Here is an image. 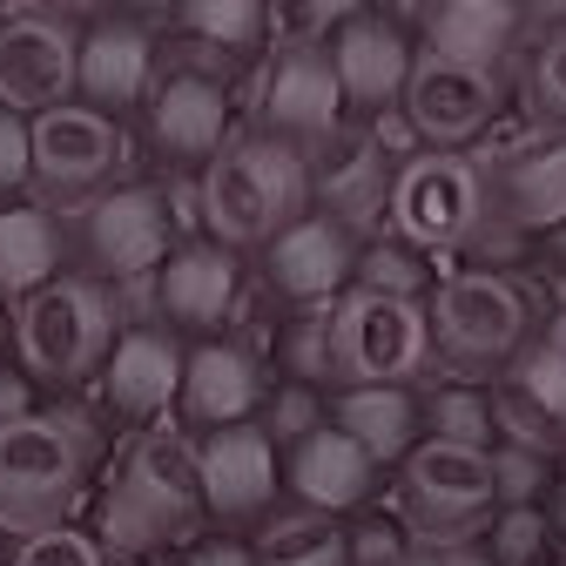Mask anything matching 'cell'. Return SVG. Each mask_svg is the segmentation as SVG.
Listing matches in <instances>:
<instances>
[{"label":"cell","instance_id":"45","mask_svg":"<svg viewBox=\"0 0 566 566\" xmlns=\"http://www.w3.org/2000/svg\"><path fill=\"white\" fill-rule=\"evenodd\" d=\"M546 520H553V539H559V553H566V479H559V492H553V506H546Z\"/></svg>","mask_w":566,"mask_h":566},{"label":"cell","instance_id":"47","mask_svg":"<svg viewBox=\"0 0 566 566\" xmlns=\"http://www.w3.org/2000/svg\"><path fill=\"white\" fill-rule=\"evenodd\" d=\"M149 566H176V559H149Z\"/></svg>","mask_w":566,"mask_h":566},{"label":"cell","instance_id":"22","mask_svg":"<svg viewBox=\"0 0 566 566\" xmlns=\"http://www.w3.org/2000/svg\"><path fill=\"white\" fill-rule=\"evenodd\" d=\"M182 358H189V344L163 324H122L115 350H108V365L95 378L102 391V411H115L122 424H156L163 411H176V391H182Z\"/></svg>","mask_w":566,"mask_h":566},{"label":"cell","instance_id":"8","mask_svg":"<svg viewBox=\"0 0 566 566\" xmlns=\"http://www.w3.org/2000/svg\"><path fill=\"white\" fill-rule=\"evenodd\" d=\"M331 344H337V391H418L432 378L424 304L344 291L331 304Z\"/></svg>","mask_w":566,"mask_h":566},{"label":"cell","instance_id":"42","mask_svg":"<svg viewBox=\"0 0 566 566\" xmlns=\"http://www.w3.org/2000/svg\"><path fill=\"white\" fill-rule=\"evenodd\" d=\"M34 411H41V385L21 365H0V424H21Z\"/></svg>","mask_w":566,"mask_h":566},{"label":"cell","instance_id":"2","mask_svg":"<svg viewBox=\"0 0 566 566\" xmlns=\"http://www.w3.org/2000/svg\"><path fill=\"white\" fill-rule=\"evenodd\" d=\"M95 459H102V424L82 405H41L21 424H0V533L34 539L75 526Z\"/></svg>","mask_w":566,"mask_h":566},{"label":"cell","instance_id":"39","mask_svg":"<svg viewBox=\"0 0 566 566\" xmlns=\"http://www.w3.org/2000/svg\"><path fill=\"white\" fill-rule=\"evenodd\" d=\"M8 566H108V553L95 546L88 526H54V533H34V539H14Z\"/></svg>","mask_w":566,"mask_h":566},{"label":"cell","instance_id":"6","mask_svg":"<svg viewBox=\"0 0 566 566\" xmlns=\"http://www.w3.org/2000/svg\"><path fill=\"white\" fill-rule=\"evenodd\" d=\"M385 230L411 243L418 256H452L485 243L492 230V202H485V163L479 156H446V149H418L391 176V209Z\"/></svg>","mask_w":566,"mask_h":566},{"label":"cell","instance_id":"43","mask_svg":"<svg viewBox=\"0 0 566 566\" xmlns=\"http://www.w3.org/2000/svg\"><path fill=\"white\" fill-rule=\"evenodd\" d=\"M533 337H539V344H546V350H553V358H559V365H566V297H559V304H553V311H546V324H539V331H533Z\"/></svg>","mask_w":566,"mask_h":566},{"label":"cell","instance_id":"38","mask_svg":"<svg viewBox=\"0 0 566 566\" xmlns=\"http://www.w3.org/2000/svg\"><path fill=\"white\" fill-rule=\"evenodd\" d=\"M344 559L350 566H411L418 559V539L405 533L398 513L371 506V513H358V520L344 526Z\"/></svg>","mask_w":566,"mask_h":566},{"label":"cell","instance_id":"17","mask_svg":"<svg viewBox=\"0 0 566 566\" xmlns=\"http://www.w3.org/2000/svg\"><path fill=\"white\" fill-rule=\"evenodd\" d=\"M142 128H149V149L169 169L202 176L223 156V142L237 135V108H230V82H217L209 67H169L142 102Z\"/></svg>","mask_w":566,"mask_h":566},{"label":"cell","instance_id":"11","mask_svg":"<svg viewBox=\"0 0 566 566\" xmlns=\"http://www.w3.org/2000/svg\"><path fill=\"white\" fill-rule=\"evenodd\" d=\"M344 122L350 115H344L324 41H297V34L276 41L263 75H256V95H250V135H270L311 163L331 135H344Z\"/></svg>","mask_w":566,"mask_h":566},{"label":"cell","instance_id":"19","mask_svg":"<svg viewBox=\"0 0 566 566\" xmlns=\"http://www.w3.org/2000/svg\"><path fill=\"white\" fill-rule=\"evenodd\" d=\"M270 398V371H263V350L243 337H202L189 344L182 358V391H176V418L189 439L209 432H230V424H256Z\"/></svg>","mask_w":566,"mask_h":566},{"label":"cell","instance_id":"27","mask_svg":"<svg viewBox=\"0 0 566 566\" xmlns=\"http://www.w3.org/2000/svg\"><path fill=\"white\" fill-rule=\"evenodd\" d=\"M61 263H67V230H61L54 209H41V202L0 209V304L14 311L34 291H48L54 276H67Z\"/></svg>","mask_w":566,"mask_h":566},{"label":"cell","instance_id":"21","mask_svg":"<svg viewBox=\"0 0 566 566\" xmlns=\"http://www.w3.org/2000/svg\"><path fill=\"white\" fill-rule=\"evenodd\" d=\"M196 479H202V520L209 526H263L283 506V459L256 424L196 439Z\"/></svg>","mask_w":566,"mask_h":566},{"label":"cell","instance_id":"5","mask_svg":"<svg viewBox=\"0 0 566 566\" xmlns=\"http://www.w3.org/2000/svg\"><path fill=\"white\" fill-rule=\"evenodd\" d=\"M115 337H122V304H115L108 283H95L88 270L54 276L48 291H34L28 304L8 311L14 365L41 391H75V385L102 378Z\"/></svg>","mask_w":566,"mask_h":566},{"label":"cell","instance_id":"18","mask_svg":"<svg viewBox=\"0 0 566 566\" xmlns=\"http://www.w3.org/2000/svg\"><path fill=\"white\" fill-rule=\"evenodd\" d=\"M243 283H250V270H243L237 250L209 243V237H182V243L169 250V263L156 270V283H149L156 324L176 331V337L189 331L196 344H202V337H223V324H230L237 304H243Z\"/></svg>","mask_w":566,"mask_h":566},{"label":"cell","instance_id":"1","mask_svg":"<svg viewBox=\"0 0 566 566\" xmlns=\"http://www.w3.org/2000/svg\"><path fill=\"white\" fill-rule=\"evenodd\" d=\"M95 546L108 566H149L176 559L209 533L202 520V479H196V439L182 424H142L122 439L102 492H95Z\"/></svg>","mask_w":566,"mask_h":566},{"label":"cell","instance_id":"7","mask_svg":"<svg viewBox=\"0 0 566 566\" xmlns=\"http://www.w3.org/2000/svg\"><path fill=\"white\" fill-rule=\"evenodd\" d=\"M391 513L405 533L432 553V546H479L485 520L500 513L492 500V459L465 446L418 439V452L391 472Z\"/></svg>","mask_w":566,"mask_h":566},{"label":"cell","instance_id":"31","mask_svg":"<svg viewBox=\"0 0 566 566\" xmlns=\"http://www.w3.org/2000/svg\"><path fill=\"white\" fill-rule=\"evenodd\" d=\"M243 539H250L256 566H350L344 559V526L324 520V513H304L291 500H283L263 526H250Z\"/></svg>","mask_w":566,"mask_h":566},{"label":"cell","instance_id":"33","mask_svg":"<svg viewBox=\"0 0 566 566\" xmlns=\"http://www.w3.org/2000/svg\"><path fill=\"white\" fill-rule=\"evenodd\" d=\"M270 358L283 385L337 391V344H331V311H291L270 331Z\"/></svg>","mask_w":566,"mask_h":566},{"label":"cell","instance_id":"41","mask_svg":"<svg viewBox=\"0 0 566 566\" xmlns=\"http://www.w3.org/2000/svg\"><path fill=\"white\" fill-rule=\"evenodd\" d=\"M176 566H256V553L243 533H202L196 546L176 553Z\"/></svg>","mask_w":566,"mask_h":566},{"label":"cell","instance_id":"32","mask_svg":"<svg viewBox=\"0 0 566 566\" xmlns=\"http://www.w3.org/2000/svg\"><path fill=\"white\" fill-rule=\"evenodd\" d=\"M350 291L398 297V304H424V297L439 291V263L418 256L411 243H398L391 230H378V237L358 243V276H350Z\"/></svg>","mask_w":566,"mask_h":566},{"label":"cell","instance_id":"25","mask_svg":"<svg viewBox=\"0 0 566 566\" xmlns=\"http://www.w3.org/2000/svg\"><path fill=\"white\" fill-rule=\"evenodd\" d=\"M163 82V54H156V34L142 21H95L82 28V54H75V102L82 108H102V115H128L149 102V88Z\"/></svg>","mask_w":566,"mask_h":566},{"label":"cell","instance_id":"36","mask_svg":"<svg viewBox=\"0 0 566 566\" xmlns=\"http://www.w3.org/2000/svg\"><path fill=\"white\" fill-rule=\"evenodd\" d=\"M331 424V391H311V385H270V398H263V411H256V432L270 439V452L283 459V452H297L311 432H324Z\"/></svg>","mask_w":566,"mask_h":566},{"label":"cell","instance_id":"13","mask_svg":"<svg viewBox=\"0 0 566 566\" xmlns=\"http://www.w3.org/2000/svg\"><path fill=\"white\" fill-rule=\"evenodd\" d=\"M479 163H485V202L500 237L539 250L553 230H566V135L520 128Z\"/></svg>","mask_w":566,"mask_h":566},{"label":"cell","instance_id":"9","mask_svg":"<svg viewBox=\"0 0 566 566\" xmlns=\"http://www.w3.org/2000/svg\"><path fill=\"white\" fill-rule=\"evenodd\" d=\"M418 156V142L398 115L385 122H344V135H331L324 149L311 156V209L331 217L350 237H378L385 209H391V176L398 163Z\"/></svg>","mask_w":566,"mask_h":566},{"label":"cell","instance_id":"44","mask_svg":"<svg viewBox=\"0 0 566 566\" xmlns=\"http://www.w3.org/2000/svg\"><path fill=\"white\" fill-rule=\"evenodd\" d=\"M539 256H546V270H553V276H566V230H553V237L539 243Z\"/></svg>","mask_w":566,"mask_h":566},{"label":"cell","instance_id":"34","mask_svg":"<svg viewBox=\"0 0 566 566\" xmlns=\"http://www.w3.org/2000/svg\"><path fill=\"white\" fill-rule=\"evenodd\" d=\"M520 108H526V128L566 135V21H553V28L526 48V67H520Z\"/></svg>","mask_w":566,"mask_h":566},{"label":"cell","instance_id":"48","mask_svg":"<svg viewBox=\"0 0 566 566\" xmlns=\"http://www.w3.org/2000/svg\"><path fill=\"white\" fill-rule=\"evenodd\" d=\"M553 566H566V553H559V559H553Z\"/></svg>","mask_w":566,"mask_h":566},{"label":"cell","instance_id":"14","mask_svg":"<svg viewBox=\"0 0 566 566\" xmlns=\"http://www.w3.org/2000/svg\"><path fill=\"white\" fill-rule=\"evenodd\" d=\"M324 54H331V75H337V95H344L350 122L398 115L405 82H411V67H418V41H411V28L398 14L344 8V21L324 34Z\"/></svg>","mask_w":566,"mask_h":566},{"label":"cell","instance_id":"23","mask_svg":"<svg viewBox=\"0 0 566 566\" xmlns=\"http://www.w3.org/2000/svg\"><path fill=\"white\" fill-rule=\"evenodd\" d=\"M492 424H500V446L566 465V365L539 337L492 378Z\"/></svg>","mask_w":566,"mask_h":566},{"label":"cell","instance_id":"35","mask_svg":"<svg viewBox=\"0 0 566 566\" xmlns=\"http://www.w3.org/2000/svg\"><path fill=\"white\" fill-rule=\"evenodd\" d=\"M492 500H500V513H546L553 506V492L566 479L559 459H539V452H520V446H492Z\"/></svg>","mask_w":566,"mask_h":566},{"label":"cell","instance_id":"24","mask_svg":"<svg viewBox=\"0 0 566 566\" xmlns=\"http://www.w3.org/2000/svg\"><path fill=\"white\" fill-rule=\"evenodd\" d=\"M378 492H385V472L350 446L337 424L311 432L297 452H283V500L304 506V513H324V520L350 526L358 513L378 506Z\"/></svg>","mask_w":566,"mask_h":566},{"label":"cell","instance_id":"46","mask_svg":"<svg viewBox=\"0 0 566 566\" xmlns=\"http://www.w3.org/2000/svg\"><path fill=\"white\" fill-rule=\"evenodd\" d=\"M0 350H8V304H0Z\"/></svg>","mask_w":566,"mask_h":566},{"label":"cell","instance_id":"29","mask_svg":"<svg viewBox=\"0 0 566 566\" xmlns=\"http://www.w3.org/2000/svg\"><path fill=\"white\" fill-rule=\"evenodd\" d=\"M182 34H189V54H209L223 67H250V61H270V41L283 34V14L263 8V0H196V8L176 14Z\"/></svg>","mask_w":566,"mask_h":566},{"label":"cell","instance_id":"40","mask_svg":"<svg viewBox=\"0 0 566 566\" xmlns=\"http://www.w3.org/2000/svg\"><path fill=\"white\" fill-rule=\"evenodd\" d=\"M21 189H34V163H28V122L0 108V209Z\"/></svg>","mask_w":566,"mask_h":566},{"label":"cell","instance_id":"15","mask_svg":"<svg viewBox=\"0 0 566 566\" xmlns=\"http://www.w3.org/2000/svg\"><path fill=\"white\" fill-rule=\"evenodd\" d=\"M506 115V75H472V67L418 54L398 122L411 128L418 149H446V156H472V142H485Z\"/></svg>","mask_w":566,"mask_h":566},{"label":"cell","instance_id":"30","mask_svg":"<svg viewBox=\"0 0 566 566\" xmlns=\"http://www.w3.org/2000/svg\"><path fill=\"white\" fill-rule=\"evenodd\" d=\"M418 424L439 446H465V452H492L500 424H492V385H465V378H424L418 385Z\"/></svg>","mask_w":566,"mask_h":566},{"label":"cell","instance_id":"4","mask_svg":"<svg viewBox=\"0 0 566 566\" xmlns=\"http://www.w3.org/2000/svg\"><path fill=\"white\" fill-rule=\"evenodd\" d=\"M424 324H432V371L465 385H492L539 331L513 270H446L424 297Z\"/></svg>","mask_w":566,"mask_h":566},{"label":"cell","instance_id":"26","mask_svg":"<svg viewBox=\"0 0 566 566\" xmlns=\"http://www.w3.org/2000/svg\"><path fill=\"white\" fill-rule=\"evenodd\" d=\"M526 8L513 0H439V8L418 14V54L432 61H452V67H472V75H506V61L526 54Z\"/></svg>","mask_w":566,"mask_h":566},{"label":"cell","instance_id":"20","mask_svg":"<svg viewBox=\"0 0 566 566\" xmlns=\"http://www.w3.org/2000/svg\"><path fill=\"white\" fill-rule=\"evenodd\" d=\"M350 276H358V237L317 217V209L256 250V283L283 311H331L350 291Z\"/></svg>","mask_w":566,"mask_h":566},{"label":"cell","instance_id":"37","mask_svg":"<svg viewBox=\"0 0 566 566\" xmlns=\"http://www.w3.org/2000/svg\"><path fill=\"white\" fill-rule=\"evenodd\" d=\"M479 553H485V566H553L559 539H553V520L539 506L533 513H492L479 533Z\"/></svg>","mask_w":566,"mask_h":566},{"label":"cell","instance_id":"28","mask_svg":"<svg viewBox=\"0 0 566 566\" xmlns=\"http://www.w3.org/2000/svg\"><path fill=\"white\" fill-rule=\"evenodd\" d=\"M331 424L358 446L378 472H398L424 424H418V391H331Z\"/></svg>","mask_w":566,"mask_h":566},{"label":"cell","instance_id":"3","mask_svg":"<svg viewBox=\"0 0 566 566\" xmlns=\"http://www.w3.org/2000/svg\"><path fill=\"white\" fill-rule=\"evenodd\" d=\"M196 217L209 243H223L237 256L263 250L297 217H311V163L270 135L237 128L223 142V156L196 176Z\"/></svg>","mask_w":566,"mask_h":566},{"label":"cell","instance_id":"10","mask_svg":"<svg viewBox=\"0 0 566 566\" xmlns=\"http://www.w3.org/2000/svg\"><path fill=\"white\" fill-rule=\"evenodd\" d=\"M28 163H34V196L54 217H75L95 196L115 189V176L128 169V128L102 108H48L28 122Z\"/></svg>","mask_w":566,"mask_h":566},{"label":"cell","instance_id":"12","mask_svg":"<svg viewBox=\"0 0 566 566\" xmlns=\"http://www.w3.org/2000/svg\"><path fill=\"white\" fill-rule=\"evenodd\" d=\"M75 217H82L88 276L108 283V291H135V283H149L169 263V250L182 243L163 182H115L108 196H95L88 209H75Z\"/></svg>","mask_w":566,"mask_h":566},{"label":"cell","instance_id":"16","mask_svg":"<svg viewBox=\"0 0 566 566\" xmlns=\"http://www.w3.org/2000/svg\"><path fill=\"white\" fill-rule=\"evenodd\" d=\"M75 54H82V28L67 14H41L21 8L0 21V108L34 122L48 108L75 102Z\"/></svg>","mask_w":566,"mask_h":566}]
</instances>
